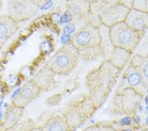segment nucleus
Returning a JSON list of instances; mask_svg holds the SVG:
<instances>
[{"mask_svg": "<svg viewBox=\"0 0 148 131\" xmlns=\"http://www.w3.org/2000/svg\"><path fill=\"white\" fill-rule=\"evenodd\" d=\"M121 72L109 59H105L97 67L92 69L85 78L88 95L97 109L108 98Z\"/></svg>", "mask_w": 148, "mask_h": 131, "instance_id": "nucleus-1", "label": "nucleus"}, {"mask_svg": "<svg viewBox=\"0 0 148 131\" xmlns=\"http://www.w3.org/2000/svg\"><path fill=\"white\" fill-rule=\"evenodd\" d=\"M69 42L83 60L90 61L104 57L99 29L92 24L86 23L72 36Z\"/></svg>", "mask_w": 148, "mask_h": 131, "instance_id": "nucleus-2", "label": "nucleus"}, {"mask_svg": "<svg viewBox=\"0 0 148 131\" xmlns=\"http://www.w3.org/2000/svg\"><path fill=\"white\" fill-rule=\"evenodd\" d=\"M97 109L89 95L80 94L69 102L63 114L74 130L89 120Z\"/></svg>", "mask_w": 148, "mask_h": 131, "instance_id": "nucleus-3", "label": "nucleus"}, {"mask_svg": "<svg viewBox=\"0 0 148 131\" xmlns=\"http://www.w3.org/2000/svg\"><path fill=\"white\" fill-rule=\"evenodd\" d=\"M79 54L73 45L68 42L62 46L47 64L57 75L67 76L77 67Z\"/></svg>", "mask_w": 148, "mask_h": 131, "instance_id": "nucleus-4", "label": "nucleus"}, {"mask_svg": "<svg viewBox=\"0 0 148 131\" xmlns=\"http://www.w3.org/2000/svg\"><path fill=\"white\" fill-rule=\"evenodd\" d=\"M143 100V95L131 87L117 91L114 93L111 100V111L123 115H133L140 106Z\"/></svg>", "mask_w": 148, "mask_h": 131, "instance_id": "nucleus-5", "label": "nucleus"}, {"mask_svg": "<svg viewBox=\"0 0 148 131\" xmlns=\"http://www.w3.org/2000/svg\"><path fill=\"white\" fill-rule=\"evenodd\" d=\"M109 34L114 47L125 49L132 53L142 39L139 34L134 31L125 22L111 27Z\"/></svg>", "mask_w": 148, "mask_h": 131, "instance_id": "nucleus-6", "label": "nucleus"}, {"mask_svg": "<svg viewBox=\"0 0 148 131\" xmlns=\"http://www.w3.org/2000/svg\"><path fill=\"white\" fill-rule=\"evenodd\" d=\"M45 0H8V14L16 23H22L36 15Z\"/></svg>", "mask_w": 148, "mask_h": 131, "instance_id": "nucleus-7", "label": "nucleus"}, {"mask_svg": "<svg viewBox=\"0 0 148 131\" xmlns=\"http://www.w3.org/2000/svg\"><path fill=\"white\" fill-rule=\"evenodd\" d=\"M130 9V8L121 2L110 0L100 15L101 23L111 28L116 24L125 22Z\"/></svg>", "mask_w": 148, "mask_h": 131, "instance_id": "nucleus-8", "label": "nucleus"}, {"mask_svg": "<svg viewBox=\"0 0 148 131\" xmlns=\"http://www.w3.org/2000/svg\"><path fill=\"white\" fill-rule=\"evenodd\" d=\"M126 87L133 88L142 95V88L145 87L142 77L130 62L122 76L121 82L118 85L116 91Z\"/></svg>", "mask_w": 148, "mask_h": 131, "instance_id": "nucleus-9", "label": "nucleus"}, {"mask_svg": "<svg viewBox=\"0 0 148 131\" xmlns=\"http://www.w3.org/2000/svg\"><path fill=\"white\" fill-rule=\"evenodd\" d=\"M57 74L46 64L32 78L34 82L41 91H48L56 87Z\"/></svg>", "mask_w": 148, "mask_h": 131, "instance_id": "nucleus-10", "label": "nucleus"}, {"mask_svg": "<svg viewBox=\"0 0 148 131\" xmlns=\"http://www.w3.org/2000/svg\"><path fill=\"white\" fill-rule=\"evenodd\" d=\"M41 90L32 82V80L25 83L13 99L12 103L16 106L25 108L28 105L37 99L41 94Z\"/></svg>", "mask_w": 148, "mask_h": 131, "instance_id": "nucleus-11", "label": "nucleus"}, {"mask_svg": "<svg viewBox=\"0 0 148 131\" xmlns=\"http://www.w3.org/2000/svg\"><path fill=\"white\" fill-rule=\"evenodd\" d=\"M125 23L142 37L148 28V13L131 8Z\"/></svg>", "mask_w": 148, "mask_h": 131, "instance_id": "nucleus-12", "label": "nucleus"}, {"mask_svg": "<svg viewBox=\"0 0 148 131\" xmlns=\"http://www.w3.org/2000/svg\"><path fill=\"white\" fill-rule=\"evenodd\" d=\"M66 13L75 22L85 21L90 12V3L86 0L66 1Z\"/></svg>", "mask_w": 148, "mask_h": 131, "instance_id": "nucleus-13", "label": "nucleus"}, {"mask_svg": "<svg viewBox=\"0 0 148 131\" xmlns=\"http://www.w3.org/2000/svg\"><path fill=\"white\" fill-rule=\"evenodd\" d=\"M25 108L16 106L12 103L5 112L0 121V131H5L21 121Z\"/></svg>", "mask_w": 148, "mask_h": 131, "instance_id": "nucleus-14", "label": "nucleus"}, {"mask_svg": "<svg viewBox=\"0 0 148 131\" xmlns=\"http://www.w3.org/2000/svg\"><path fill=\"white\" fill-rule=\"evenodd\" d=\"M19 27V23L9 15H0V47L17 31Z\"/></svg>", "mask_w": 148, "mask_h": 131, "instance_id": "nucleus-15", "label": "nucleus"}, {"mask_svg": "<svg viewBox=\"0 0 148 131\" xmlns=\"http://www.w3.org/2000/svg\"><path fill=\"white\" fill-rule=\"evenodd\" d=\"M41 127L42 131H73L63 113L54 114Z\"/></svg>", "mask_w": 148, "mask_h": 131, "instance_id": "nucleus-16", "label": "nucleus"}, {"mask_svg": "<svg viewBox=\"0 0 148 131\" xmlns=\"http://www.w3.org/2000/svg\"><path fill=\"white\" fill-rule=\"evenodd\" d=\"M109 2L110 0H100L90 3V12L85 19V23H90L98 28L101 25L99 18L100 15Z\"/></svg>", "mask_w": 148, "mask_h": 131, "instance_id": "nucleus-17", "label": "nucleus"}, {"mask_svg": "<svg viewBox=\"0 0 148 131\" xmlns=\"http://www.w3.org/2000/svg\"><path fill=\"white\" fill-rule=\"evenodd\" d=\"M132 54V52L125 49L114 47L109 60L116 68L122 71L125 68L128 61L130 60Z\"/></svg>", "mask_w": 148, "mask_h": 131, "instance_id": "nucleus-18", "label": "nucleus"}, {"mask_svg": "<svg viewBox=\"0 0 148 131\" xmlns=\"http://www.w3.org/2000/svg\"><path fill=\"white\" fill-rule=\"evenodd\" d=\"M130 62L140 73L144 86L147 87L148 85V57L136 54L130 59Z\"/></svg>", "mask_w": 148, "mask_h": 131, "instance_id": "nucleus-19", "label": "nucleus"}, {"mask_svg": "<svg viewBox=\"0 0 148 131\" xmlns=\"http://www.w3.org/2000/svg\"><path fill=\"white\" fill-rule=\"evenodd\" d=\"M100 36H101V44L103 50L104 58L106 59H109L113 50L114 49V46L112 44L110 34H109V30L110 28L101 25L98 27Z\"/></svg>", "mask_w": 148, "mask_h": 131, "instance_id": "nucleus-20", "label": "nucleus"}, {"mask_svg": "<svg viewBox=\"0 0 148 131\" xmlns=\"http://www.w3.org/2000/svg\"><path fill=\"white\" fill-rule=\"evenodd\" d=\"M36 127L34 121L32 119L20 121L13 127L5 131H31Z\"/></svg>", "mask_w": 148, "mask_h": 131, "instance_id": "nucleus-21", "label": "nucleus"}, {"mask_svg": "<svg viewBox=\"0 0 148 131\" xmlns=\"http://www.w3.org/2000/svg\"><path fill=\"white\" fill-rule=\"evenodd\" d=\"M83 131H116L113 127L107 124L97 123L87 127Z\"/></svg>", "mask_w": 148, "mask_h": 131, "instance_id": "nucleus-22", "label": "nucleus"}, {"mask_svg": "<svg viewBox=\"0 0 148 131\" xmlns=\"http://www.w3.org/2000/svg\"><path fill=\"white\" fill-rule=\"evenodd\" d=\"M131 8L148 13V0H132Z\"/></svg>", "mask_w": 148, "mask_h": 131, "instance_id": "nucleus-23", "label": "nucleus"}, {"mask_svg": "<svg viewBox=\"0 0 148 131\" xmlns=\"http://www.w3.org/2000/svg\"><path fill=\"white\" fill-rule=\"evenodd\" d=\"M121 123L123 124V125H130V119L129 117L124 118L123 120L121 121Z\"/></svg>", "mask_w": 148, "mask_h": 131, "instance_id": "nucleus-24", "label": "nucleus"}, {"mask_svg": "<svg viewBox=\"0 0 148 131\" xmlns=\"http://www.w3.org/2000/svg\"><path fill=\"white\" fill-rule=\"evenodd\" d=\"M31 131H42L41 127H35Z\"/></svg>", "mask_w": 148, "mask_h": 131, "instance_id": "nucleus-25", "label": "nucleus"}, {"mask_svg": "<svg viewBox=\"0 0 148 131\" xmlns=\"http://www.w3.org/2000/svg\"><path fill=\"white\" fill-rule=\"evenodd\" d=\"M86 1H88V2H89V3H93V2L100 1V0H86Z\"/></svg>", "mask_w": 148, "mask_h": 131, "instance_id": "nucleus-26", "label": "nucleus"}, {"mask_svg": "<svg viewBox=\"0 0 148 131\" xmlns=\"http://www.w3.org/2000/svg\"><path fill=\"white\" fill-rule=\"evenodd\" d=\"M3 0H0V10L3 6Z\"/></svg>", "mask_w": 148, "mask_h": 131, "instance_id": "nucleus-27", "label": "nucleus"}, {"mask_svg": "<svg viewBox=\"0 0 148 131\" xmlns=\"http://www.w3.org/2000/svg\"><path fill=\"white\" fill-rule=\"evenodd\" d=\"M118 131H133L130 129H123V130H118Z\"/></svg>", "mask_w": 148, "mask_h": 131, "instance_id": "nucleus-28", "label": "nucleus"}, {"mask_svg": "<svg viewBox=\"0 0 148 131\" xmlns=\"http://www.w3.org/2000/svg\"><path fill=\"white\" fill-rule=\"evenodd\" d=\"M145 122H146V125H147V126L148 127V116H147V117L146 119V121H145Z\"/></svg>", "mask_w": 148, "mask_h": 131, "instance_id": "nucleus-29", "label": "nucleus"}, {"mask_svg": "<svg viewBox=\"0 0 148 131\" xmlns=\"http://www.w3.org/2000/svg\"><path fill=\"white\" fill-rule=\"evenodd\" d=\"M147 111H148V107H147Z\"/></svg>", "mask_w": 148, "mask_h": 131, "instance_id": "nucleus-30", "label": "nucleus"}, {"mask_svg": "<svg viewBox=\"0 0 148 131\" xmlns=\"http://www.w3.org/2000/svg\"><path fill=\"white\" fill-rule=\"evenodd\" d=\"M45 1H47V0H45Z\"/></svg>", "mask_w": 148, "mask_h": 131, "instance_id": "nucleus-31", "label": "nucleus"}, {"mask_svg": "<svg viewBox=\"0 0 148 131\" xmlns=\"http://www.w3.org/2000/svg\"><path fill=\"white\" fill-rule=\"evenodd\" d=\"M147 99H148V97H147ZM147 102H148V101H147Z\"/></svg>", "mask_w": 148, "mask_h": 131, "instance_id": "nucleus-32", "label": "nucleus"}, {"mask_svg": "<svg viewBox=\"0 0 148 131\" xmlns=\"http://www.w3.org/2000/svg\"><path fill=\"white\" fill-rule=\"evenodd\" d=\"M66 1H68V0H66Z\"/></svg>", "mask_w": 148, "mask_h": 131, "instance_id": "nucleus-33", "label": "nucleus"}, {"mask_svg": "<svg viewBox=\"0 0 148 131\" xmlns=\"http://www.w3.org/2000/svg\"><path fill=\"white\" fill-rule=\"evenodd\" d=\"M0 49H1V47H0Z\"/></svg>", "mask_w": 148, "mask_h": 131, "instance_id": "nucleus-34", "label": "nucleus"}, {"mask_svg": "<svg viewBox=\"0 0 148 131\" xmlns=\"http://www.w3.org/2000/svg\"><path fill=\"white\" fill-rule=\"evenodd\" d=\"M82 131H83V130H82Z\"/></svg>", "mask_w": 148, "mask_h": 131, "instance_id": "nucleus-35", "label": "nucleus"}]
</instances>
